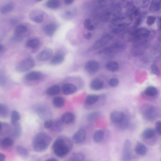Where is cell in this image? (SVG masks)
Segmentation results:
<instances>
[{
	"label": "cell",
	"mask_w": 161,
	"mask_h": 161,
	"mask_svg": "<svg viewBox=\"0 0 161 161\" xmlns=\"http://www.w3.org/2000/svg\"><path fill=\"white\" fill-rule=\"evenodd\" d=\"M53 51L51 49L47 48L44 49L37 56L36 58L40 61H45L50 59L52 55Z\"/></svg>",
	"instance_id": "cell-16"
},
{
	"label": "cell",
	"mask_w": 161,
	"mask_h": 161,
	"mask_svg": "<svg viewBox=\"0 0 161 161\" xmlns=\"http://www.w3.org/2000/svg\"><path fill=\"white\" fill-rule=\"evenodd\" d=\"M64 59L65 56L63 54L57 53L52 58L51 63L53 65H57L63 63Z\"/></svg>",
	"instance_id": "cell-24"
},
{
	"label": "cell",
	"mask_w": 161,
	"mask_h": 161,
	"mask_svg": "<svg viewBox=\"0 0 161 161\" xmlns=\"http://www.w3.org/2000/svg\"><path fill=\"white\" fill-rule=\"evenodd\" d=\"M6 159V155L0 153V161H4Z\"/></svg>",
	"instance_id": "cell-56"
},
{
	"label": "cell",
	"mask_w": 161,
	"mask_h": 161,
	"mask_svg": "<svg viewBox=\"0 0 161 161\" xmlns=\"http://www.w3.org/2000/svg\"><path fill=\"white\" fill-rule=\"evenodd\" d=\"M16 151L20 155L23 157H27L29 154L27 148L21 146H17L16 147Z\"/></svg>",
	"instance_id": "cell-40"
},
{
	"label": "cell",
	"mask_w": 161,
	"mask_h": 161,
	"mask_svg": "<svg viewBox=\"0 0 161 161\" xmlns=\"http://www.w3.org/2000/svg\"><path fill=\"white\" fill-rule=\"evenodd\" d=\"M151 69L152 72L155 74L157 76H159L160 75V71L158 67L155 64H153L151 66Z\"/></svg>",
	"instance_id": "cell-47"
},
{
	"label": "cell",
	"mask_w": 161,
	"mask_h": 161,
	"mask_svg": "<svg viewBox=\"0 0 161 161\" xmlns=\"http://www.w3.org/2000/svg\"><path fill=\"white\" fill-rule=\"evenodd\" d=\"M23 39L22 35L15 34L13 37V40L15 41L19 42L21 41Z\"/></svg>",
	"instance_id": "cell-50"
},
{
	"label": "cell",
	"mask_w": 161,
	"mask_h": 161,
	"mask_svg": "<svg viewBox=\"0 0 161 161\" xmlns=\"http://www.w3.org/2000/svg\"><path fill=\"white\" fill-rule=\"evenodd\" d=\"M53 104L54 106L57 108H61L64 106L65 101L64 98L61 97L57 96L53 99Z\"/></svg>",
	"instance_id": "cell-33"
},
{
	"label": "cell",
	"mask_w": 161,
	"mask_h": 161,
	"mask_svg": "<svg viewBox=\"0 0 161 161\" xmlns=\"http://www.w3.org/2000/svg\"><path fill=\"white\" fill-rule=\"evenodd\" d=\"M157 22L158 28L160 30L161 29V18L158 17L157 19Z\"/></svg>",
	"instance_id": "cell-55"
},
{
	"label": "cell",
	"mask_w": 161,
	"mask_h": 161,
	"mask_svg": "<svg viewBox=\"0 0 161 161\" xmlns=\"http://www.w3.org/2000/svg\"><path fill=\"white\" fill-rule=\"evenodd\" d=\"M20 119L21 115L18 111L16 110L12 111L11 116V125L18 122Z\"/></svg>",
	"instance_id": "cell-39"
},
{
	"label": "cell",
	"mask_w": 161,
	"mask_h": 161,
	"mask_svg": "<svg viewBox=\"0 0 161 161\" xmlns=\"http://www.w3.org/2000/svg\"><path fill=\"white\" fill-rule=\"evenodd\" d=\"M3 125V123L0 121V131L1 130Z\"/></svg>",
	"instance_id": "cell-62"
},
{
	"label": "cell",
	"mask_w": 161,
	"mask_h": 161,
	"mask_svg": "<svg viewBox=\"0 0 161 161\" xmlns=\"http://www.w3.org/2000/svg\"><path fill=\"white\" fill-rule=\"evenodd\" d=\"M33 109L42 119L48 118L51 116V111L45 106L37 104L33 106Z\"/></svg>",
	"instance_id": "cell-8"
},
{
	"label": "cell",
	"mask_w": 161,
	"mask_h": 161,
	"mask_svg": "<svg viewBox=\"0 0 161 161\" xmlns=\"http://www.w3.org/2000/svg\"><path fill=\"white\" fill-rule=\"evenodd\" d=\"M63 123L61 119H57L54 121L53 125L51 129V130L56 132H61L63 128Z\"/></svg>",
	"instance_id": "cell-29"
},
{
	"label": "cell",
	"mask_w": 161,
	"mask_h": 161,
	"mask_svg": "<svg viewBox=\"0 0 161 161\" xmlns=\"http://www.w3.org/2000/svg\"><path fill=\"white\" fill-rule=\"evenodd\" d=\"M75 120V117L73 113L67 112L62 116L61 120L63 123L67 124H71L73 123Z\"/></svg>",
	"instance_id": "cell-19"
},
{
	"label": "cell",
	"mask_w": 161,
	"mask_h": 161,
	"mask_svg": "<svg viewBox=\"0 0 161 161\" xmlns=\"http://www.w3.org/2000/svg\"><path fill=\"white\" fill-rule=\"evenodd\" d=\"M72 14V12L69 11H66L65 13L66 16L68 17H70L71 16Z\"/></svg>",
	"instance_id": "cell-59"
},
{
	"label": "cell",
	"mask_w": 161,
	"mask_h": 161,
	"mask_svg": "<svg viewBox=\"0 0 161 161\" xmlns=\"http://www.w3.org/2000/svg\"><path fill=\"white\" fill-rule=\"evenodd\" d=\"M140 111L144 118L147 121H152L158 117V110L154 106L150 104L144 105L141 107Z\"/></svg>",
	"instance_id": "cell-5"
},
{
	"label": "cell",
	"mask_w": 161,
	"mask_h": 161,
	"mask_svg": "<svg viewBox=\"0 0 161 161\" xmlns=\"http://www.w3.org/2000/svg\"><path fill=\"white\" fill-rule=\"evenodd\" d=\"M150 0H142L141 7L142 8H145L147 7L149 5Z\"/></svg>",
	"instance_id": "cell-51"
},
{
	"label": "cell",
	"mask_w": 161,
	"mask_h": 161,
	"mask_svg": "<svg viewBox=\"0 0 161 161\" xmlns=\"http://www.w3.org/2000/svg\"><path fill=\"white\" fill-rule=\"evenodd\" d=\"M35 1H36L37 2H41L43 1V0H35Z\"/></svg>",
	"instance_id": "cell-63"
},
{
	"label": "cell",
	"mask_w": 161,
	"mask_h": 161,
	"mask_svg": "<svg viewBox=\"0 0 161 161\" xmlns=\"http://www.w3.org/2000/svg\"><path fill=\"white\" fill-rule=\"evenodd\" d=\"M161 122L160 121H158L155 124L156 132L159 135L161 134Z\"/></svg>",
	"instance_id": "cell-49"
},
{
	"label": "cell",
	"mask_w": 161,
	"mask_h": 161,
	"mask_svg": "<svg viewBox=\"0 0 161 161\" xmlns=\"http://www.w3.org/2000/svg\"><path fill=\"white\" fill-rule=\"evenodd\" d=\"M125 114L121 111H115L111 113L110 119L113 123L119 124L124 119Z\"/></svg>",
	"instance_id": "cell-13"
},
{
	"label": "cell",
	"mask_w": 161,
	"mask_h": 161,
	"mask_svg": "<svg viewBox=\"0 0 161 161\" xmlns=\"http://www.w3.org/2000/svg\"><path fill=\"white\" fill-rule=\"evenodd\" d=\"M132 144L128 139L126 140L124 145L122 159L123 161H129L132 159L131 151Z\"/></svg>",
	"instance_id": "cell-9"
},
{
	"label": "cell",
	"mask_w": 161,
	"mask_h": 161,
	"mask_svg": "<svg viewBox=\"0 0 161 161\" xmlns=\"http://www.w3.org/2000/svg\"><path fill=\"white\" fill-rule=\"evenodd\" d=\"M119 84V80L116 78H113L110 79L108 82V84L111 87H116Z\"/></svg>",
	"instance_id": "cell-44"
},
{
	"label": "cell",
	"mask_w": 161,
	"mask_h": 161,
	"mask_svg": "<svg viewBox=\"0 0 161 161\" xmlns=\"http://www.w3.org/2000/svg\"><path fill=\"white\" fill-rule=\"evenodd\" d=\"M156 134V131L152 128H147L145 129L142 133V137L146 140L153 139Z\"/></svg>",
	"instance_id": "cell-22"
},
{
	"label": "cell",
	"mask_w": 161,
	"mask_h": 161,
	"mask_svg": "<svg viewBox=\"0 0 161 161\" xmlns=\"http://www.w3.org/2000/svg\"><path fill=\"white\" fill-rule=\"evenodd\" d=\"M14 6V4L13 2H8L0 8V12L3 14H7L13 10Z\"/></svg>",
	"instance_id": "cell-26"
},
{
	"label": "cell",
	"mask_w": 161,
	"mask_h": 161,
	"mask_svg": "<svg viewBox=\"0 0 161 161\" xmlns=\"http://www.w3.org/2000/svg\"><path fill=\"white\" fill-rule=\"evenodd\" d=\"M28 30L27 27L23 24L18 25L14 30V34L17 35H22L26 33Z\"/></svg>",
	"instance_id": "cell-37"
},
{
	"label": "cell",
	"mask_w": 161,
	"mask_h": 161,
	"mask_svg": "<svg viewBox=\"0 0 161 161\" xmlns=\"http://www.w3.org/2000/svg\"><path fill=\"white\" fill-rule=\"evenodd\" d=\"M154 31L144 28H141L136 30L132 34V40L135 43H146L148 39L154 36Z\"/></svg>",
	"instance_id": "cell-3"
},
{
	"label": "cell",
	"mask_w": 161,
	"mask_h": 161,
	"mask_svg": "<svg viewBox=\"0 0 161 161\" xmlns=\"http://www.w3.org/2000/svg\"><path fill=\"white\" fill-rule=\"evenodd\" d=\"M63 93L67 95H70L76 92V86L71 83H67L63 85L61 89Z\"/></svg>",
	"instance_id": "cell-17"
},
{
	"label": "cell",
	"mask_w": 161,
	"mask_h": 161,
	"mask_svg": "<svg viewBox=\"0 0 161 161\" xmlns=\"http://www.w3.org/2000/svg\"><path fill=\"white\" fill-rule=\"evenodd\" d=\"M29 17L31 20L34 22L40 23L43 21L44 16L43 14L38 13H36L35 11H33L30 13Z\"/></svg>",
	"instance_id": "cell-23"
},
{
	"label": "cell",
	"mask_w": 161,
	"mask_h": 161,
	"mask_svg": "<svg viewBox=\"0 0 161 161\" xmlns=\"http://www.w3.org/2000/svg\"><path fill=\"white\" fill-rule=\"evenodd\" d=\"M85 158V155L80 152H76L73 153L68 160L70 161H80L84 160Z\"/></svg>",
	"instance_id": "cell-32"
},
{
	"label": "cell",
	"mask_w": 161,
	"mask_h": 161,
	"mask_svg": "<svg viewBox=\"0 0 161 161\" xmlns=\"http://www.w3.org/2000/svg\"><path fill=\"white\" fill-rule=\"evenodd\" d=\"M126 48L125 44L120 42H116L104 48L99 53L107 54L116 53L124 50Z\"/></svg>",
	"instance_id": "cell-7"
},
{
	"label": "cell",
	"mask_w": 161,
	"mask_h": 161,
	"mask_svg": "<svg viewBox=\"0 0 161 161\" xmlns=\"http://www.w3.org/2000/svg\"><path fill=\"white\" fill-rule=\"evenodd\" d=\"M42 76V73L38 71H32L27 73L25 79L28 81H33L40 79Z\"/></svg>",
	"instance_id": "cell-18"
},
{
	"label": "cell",
	"mask_w": 161,
	"mask_h": 161,
	"mask_svg": "<svg viewBox=\"0 0 161 161\" xmlns=\"http://www.w3.org/2000/svg\"><path fill=\"white\" fill-rule=\"evenodd\" d=\"M14 144L13 139L10 137H6L0 140V148L4 150L10 149Z\"/></svg>",
	"instance_id": "cell-15"
},
{
	"label": "cell",
	"mask_w": 161,
	"mask_h": 161,
	"mask_svg": "<svg viewBox=\"0 0 161 161\" xmlns=\"http://www.w3.org/2000/svg\"><path fill=\"white\" fill-rule=\"evenodd\" d=\"M52 141V138L47 133L41 132L35 136L33 142L34 151L37 152H43L47 149Z\"/></svg>",
	"instance_id": "cell-2"
},
{
	"label": "cell",
	"mask_w": 161,
	"mask_h": 161,
	"mask_svg": "<svg viewBox=\"0 0 161 161\" xmlns=\"http://www.w3.org/2000/svg\"><path fill=\"white\" fill-rule=\"evenodd\" d=\"M99 99V96L91 94L88 95L85 98V104L88 105H93L97 103Z\"/></svg>",
	"instance_id": "cell-27"
},
{
	"label": "cell",
	"mask_w": 161,
	"mask_h": 161,
	"mask_svg": "<svg viewBox=\"0 0 161 161\" xmlns=\"http://www.w3.org/2000/svg\"><path fill=\"white\" fill-rule=\"evenodd\" d=\"M105 133L102 130H98L95 131L93 135V139L96 143H99L102 142L104 138Z\"/></svg>",
	"instance_id": "cell-28"
},
{
	"label": "cell",
	"mask_w": 161,
	"mask_h": 161,
	"mask_svg": "<svg viewBox=\"0 0 161 161\" xmlns=\"http://www.w3.org/2000/svg\"><path fill=\"white\" fill-rule=\"evenodd\" d=\"M145 94L148 96L154 97L156 96L158 94V90L154 86H148L145 90Z\"/></svg>",
	"instance_id": "cell-34"
},
{
	"label": "cell",
	"mask_w": 161,
	"mask_h": 161,
	"mask_svg": "<svg viewBox=\"0 0 161 161\" xmlns=\"http://www.w3.org/2000/svg\"><path fill=\"white\" fill-rule=\"evenodd\" d=\"M35 62L33 59L29 57L20 61L16 66V70L19 72H25L33 68Z\"/></svg>",
	"instance_id": "cell-6"
},
{
	"label": "cell",
	"mask_w": 161,
	"mask_h": 161,
	"mask_svg": "<svg viewBox=\"0 0 161 161\" xmlns=\"http://www.w3.org/2000/svg\"><path fill=\"white\" fill-rule=\"evenodd\" d=\"M9 113L8 107L4 104L0 103V118L7 117L8 116Z\"/></svg>",
	"instance_id": "cell-38"
},
{
	"label": "cell",
	"mask_w": 161,
	"mask_h": 161,
	"mask_svg": "<svg viewBox=\"0 0 161 161\" xmlns=\"http://www.w3.org/2000/svg\"><path fill=\"white\" fill-rule=\"evenodd\" d=\"M111 39L112 36L110 35L107 34L105 35L94 43L92 48L94 50H96L100 48L108 43Z\"/></svg>",
	"instance_id": "cell-11"
},
{
	"label": "cell",
	"mask_w": 161,
	"mask_h": 161,
	"mask_svg": "<svg viewBox=\"0 0 161 161\" xmlns=\"http://www.w3.org/2000/svg\"><path fill=\"white\" fill-rule=\"evenodd\" d=\"M129 124V117L125 115L124 119L119 124V126L121 128L125 129L128 127Z\"/></svg>",
	"instance_id": "cell-43"
},
{
	"label": "cell",
	"mask_w": 161,
	"mask_h": 161,
	"mask_svg": "<svg viewBox=\"0 0 161 161\" xmlns=\"http://www.w3.org/2000/svg\"><path fill=\"white\" fill-rule=\"evenodd\" d=\"M84 36L86 39L90 40L91 38L92 34L90 33H87L85 34L84 35Z\"/></svg>",
	"instance_id": "cell-54"
},
{
	"label": "cell",
	"mask_w": 161,
	"mask_h": 161,
	"mask_svg": "<svg viewBox=\"0 0 161 161\" xmlns=\"http://www.w3.org/2000/svg\"><path fill=\"white\" fill-rule=\"evenodd\" d=\"M90 86L92 89L98 90L102 89L103 87L104 83L103 81L101 79H96L91 82Z\"/></svg>",
	"instance_id": "cell-25"
},
{
	"label": "cell",
	"mask_w": 161,
	"mask_h": 161,
	"mask_svg": "<svg viewBox=\"0 0 161 161\" xmlns=\"http://www.w3.org/2000/svg\"><path fill=\"white\" fill-rule=\"evenodd\" d=\"M65 4L67 5L71 4L74 1V0H64Z\"/></svg>",
	"instance_id": "cell-57"
},
{
	"label": "cell",
	"mask_w": 161,
	"mask_h": 161,
	"mask_svg": "<svg viewBox=\"0 0 161 161\" xmlns=\"http://www.w3.org/2000/svg\"><path fill=\"white\" fill-rule=\"evenodd\" d=\"M105 67L109 71L115 72L118 71L119 69V64L114 61H111L107 63L105 65Z\"/></svg>",
	"instance_id": "cell-31"
},
{
	"label": "cell",
	"mask_w": 161,
	"mask_h": 161,
	"mask_svg": "<svg viewBox=\"0 0 161 161\" xmlns=\"http://www.w3.org/2000/svg\"><path fill=\"white\" fill-rule=\"evenodd\" d=\"M57 29L56 24L53 23L49 24L44 28L45 34L49 36H52L55 33Z\"/></svg>",
	"instance_id": "cell-21"
},
{
	"label": "cell",
	"mask_w": 161,
	"mask_h": 161,
	"mask_svg": "<svg viewBox=\"0 0 161 161\" xmlns=\"http://www.w3.org/2000/svg\"><path fill=\"white\" fill-rule=\"evenodd\" d=\"M20 21L19 18L17 17H13L11 18L10 20V22L12 25H17Z\"/></svg>",
	"instance_id": "cell-48"
},
{
	"label": "cell",
	"mask_w": 161,
	"mask_h": 161,
	"mask_svg": "<svg viewBox=\"0 0 161 161\" xmlns=\"http://www.w3.org/2000/svg\"><path fill=\"white\" fill-rule=\"evenodd\" d=\"M86 138V133L85 130L83 128L79 129L73 135L72 139L76 143L80 144L83 143Z\"/></svg>",
	"instance_id": "cell-12"
},
{
	"label": "cell",
	"mask_w": 161,
	"mask_h": 161,
	"mask_svg": "<svg viewBox=\"0 0 161 161\" xmlns=\"http://www.w3.org/2000/svg\"><path fill=\"white\" fill-rule=\"evenodd\" d=\"M100 115V113L95 111L89 114L87 116L88 120L90 122H93L96 120Z\"/></svg>",
	"instance_id": "cell-42"
},
{
	"label": "cell",
	"mask_w": 161,
	"mask_h": 161,
	"mask_svg": "<svg viewBox=\"0 0 161 161\" xmlns=\"http://www.w3.org/2000/svg\"><path fill=\"white\" fill-rule=\"evenodd\" d=\"M100 67V64L95 60H90L85 65V68L88 73L93 74L97 72Z\"/></svg>",
	"instance_id": "cell-10"
},
{
	"label": "cell",
	"mask_w": 161,
	"mask_h": 161,
	"mask_svg": "<svg viewBox=\"0 0 161 161\" xmlns=\"http://www.w3.org/2000/svg\"><path fill=\"white\" fill-rule=\"evenodd\" d=\"M46 4L48 8L52 9H55L59 7V2L58 0H48Z\"/></svg>",
	"instance_id": "cell-41"
},
{
	"label": "cell",
	"mask_w": 161,
	"mask_h": 161,
	"mask_svg": "<svg viewBox=\"0 0 161 161\" xmlns=\"http://www.w3.org/2000/svg\"><path fill=\"white\" fill-rule=\"evenodd\" d=\"M22 128L19 122L14 124L11 125L10 134L12 137L15 139H18L22 134Z\"/></svg>",
	"instance_id": "cell-14"
},
{
	"label": "cell",
	"mask_w": 161,
	"mask_h": 161,
	"mask_svg": "<svg viewBox=\"0 0 161 161\" xmlns=\"http://www.w3.org/2000/svg\"><path fill=\"white\" fill-rule=\"evenodd\" d=\"M86 29L88 30L92 31L94 30V27L92 25L90 24Z\"/></svg>",
	"instance_id": "cell-58"
},
{
	"label": "cell",
	"mask_w": 161,
	"mask_h": 161,
	"mask_svg": "<svg viewBox=\"0 0 161 161\" xmlns=\"http://www.w3.org/2000/svg\"><path fill=\"white\" fill-rule=\"evenodd\" d=\"M156 20V17L154 16H148L147 18L146 22L148 26H151Z\"/></svg>",
	"instance_id": "cell-46"
},
{
	"label": "cell",
	"mask_w": 161,
	"mask_h": 161,
	"mask_svg": "<svg viewBox=\"0 0 161 161\" xmlns=\"http://www.w3.org/2000/svg\"><path fill=\"white\" fill-rule=\"evenodd\" d=\"M54 121L51 119H47L44 122V126L47 129H51L52 127Z\"/></svg>",
	"instance_id": "cell-45"
},
{
	"label": "cell",
	"mask_w": 161,
	"mask_h": 161,
	"mask_svg": "<svg viewBox=\"0 0 161 161\" xmlns=\"http://www.w3.org/2000/svg\"><path fill=\"white\" fill-rule=\"evenodd\" d=\"M135 151L138 155L144 156L146 155L147 152V148L146 146L143 143L138 142L136 144Z\"/></svg>",
	"instance_id": "cell-20"
},
{
	"label": "cell",
	"mask_w": 161,
	"mask_h": 161,
	"mask_svg": "<svg viewBox=\"0 0 161 161\" xmlns=\"http://www.w3.org/2000/svg\"><path fill=\"white\" fill-rule=\"evenodd\" d=\"M73 146L72 143L69 139L62 136L59 137L54 141L52 148L57 156L63 158L71 151Z\"/></svg>",
	"instance_id": "cell-1"
},
{
	"label": "cell",
	"mask_w": 161,
	"mask_h": 161,
	"mask_svg": "<svg viewBox=\"0 0 161 161\" xmlns=\"http://www.w3.org/2000/svg\"><path fill=\"white\" fill-rule=\"evenodd\" d=\"M40 40L36 38H33L28 40L26 43V46L29 48L35 49L38 48L40 45Z\"/></svg>",
	"instance_id": "cell-36"
},
{
	"label": "cell",
	"mask_w": 161,
	"mask_h": 161,
	"mask_svg": "<svg viewBox=\"0 0 161 161\" xmlns=\"http://www.w3.org/2000/svg\"><path fill=\"white\" fill-rule=\"evenodd\" d=\"M47 161H57V160L56 158H49L47 160H46Z\"/></svg>",
	"instance_id": "cell-60"
},
{
	"label": "cell",
	"mask_w": 161,
	"mask_h": 161,
	"mask_svg": "<svg viewBox=\"0 0 161 161\" xmlns=\"http://www.w3.org/2000/svg\"><path fill=\"white\" fill-rule=\"evenodd\" d=\"M91 24V20L90 19H86L84 22V26L85 28L86 29Z\"/></svg>",
	"instance_id": "cell-53"
},
{
	"label": "cell",
	"mask_w": 161,
	"mask_h": 161,
	"mask_svg": "<svg viewBox=\"0 0 161 161\" xmlns=\"http://www.w3.org/2000/svg\"><path fill=\"white\" fill-rule=\"evenodd\" d=\"M6 83V80L5 77L2 75H0V85L4 86Z\"/></svg>",
	"instance_id": "cell-52"
},
{
	"label": "cell",
	"mask_w": 161,
	"mask_h": 161,
	"mask_svg": "<svg viewBox=\"0 0 161 161\" xmlns=\"http://www.w3.org/2000/svg\"><path fill=\"white\" fill-rule=\"evenodd\" d=\"M161 8V0H152L150 7V10L152 12H156Z\"/></svg>",
	"instance_id": "cell-35"
},
{
	"label": "cell",
	"mask_w": 161,
	"mask_h": 161,
	"mask_svg": "<svg viewBox=\"0 0 161 161\" xmlns=\"http://www.w3.org/2000/svg\"><path fill=\"white\" fill-rule=\"evenodd\" d=\"M3 49H4L3 46L1 44H0V52H1L2 51Z\"/></svg>",
	"instance_id": "cell-61"
},
{
	"label": "cell",
	"mask_w": 161,
	"mask_h": 161,
	"mask_svg": "<svg viewBox=\"0 0 161 161\" xmlns=\"http://www.w3.org/2000/svg\"><path fill=\"white\" fill-rule=\"evenodd\" d=\"M60 90V86L58 85H55L48 88L46 90V93L48 96H53L58 94Z\"/></svg>",
	"instance_id": "cell-30"
},
{
	"label": "cell",
	"mask_w": 161,
	"mask_h": 161,
	"mask_svg": "<svg viewBox=\"0 0 161 161\" xmlns=\"http://www.w3.org/2000/svg\"><path fill=\"white\" fill-rule=\"evenodd\" d=\"M132 20L128 16L127 17H118L114 19L112 22V32L115 33H121L129 26Z\"/></svg>",
	"instance_id": "cell-4"
}]
</instances>
